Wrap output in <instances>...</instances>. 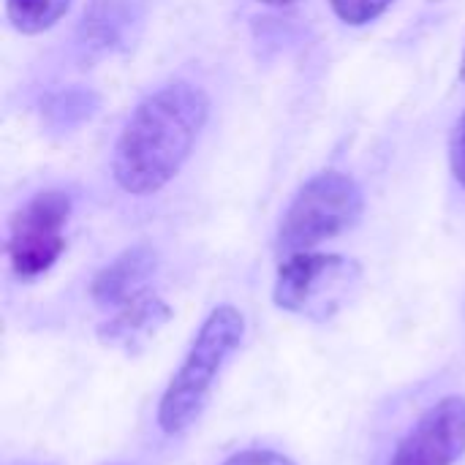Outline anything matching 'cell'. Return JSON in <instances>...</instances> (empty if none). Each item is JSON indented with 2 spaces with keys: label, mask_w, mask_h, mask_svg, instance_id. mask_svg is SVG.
Wrapping results in <instances>:
<instances>
[{
  "label": "cell",
  "mask_w": 465,
  "mask_h": 465,
  "mask_svg": "<svg viewBox=\"0 0 465 465\" xmlns=\"http://www.w3.org/2000/svg\"><path fill=\"white\" fill-rule=\"evenodd\" d=\"M207 117L210 95L191 82H172L147 95L114 144V183L131 196L163 191L191 158Z\"/></svg>",
  "instance_id": "1"
},
{
  "label": "cell",
  "mask_w": 465,
  "mask_h": 465,
  "mask_svg": "<svg viewBox=\"0 0 465 465\" xmlns=\"http://www.w3.org/2000/svg\"><path fill=\"white\" fill-rule=\"evenodd\" d=\"M242 338L245 316L234 305H218L204 319L158 403V425L166 436L185 433L202 417L226 360L240 349Z\"/></svg>",
  "instance_id": "2"
},
{
  "label": "cell",
  "mask_w": 465,
  "mask_h": 465,
  "mask_svg": "<svg viewBox=\"0 0 465 465\" xmlns=\"http://www.w3.org/2000/svg\"><path fill=\"white\" fill-rule=\"evenodd\" d=\"M365 213L362 188L343 172H322L311 177L278 226V251L292 256L316 248L360 223Z\"/></svg>",
  "instance_id": "3"
},
{
  "label": "cell",
  "mask_w": 465,
  "mask_h": 465,
  "mask_svg": "<svg viewBox=\"0 0 465 465\" xmlns=\"http://www.w3.org/2000/svg\"><path fill=\"white\" fill-rule=\"evenodd\" d=\"M362 267L338 253H292L281 262L272 286V302L311 322L335 319L357 294Z\"/></svg>",
  "instance_id": "4"
},
{
  "label": "cell",
  "mask_w": 465,
  "mask_h": 465,
  "mask_svg": "<svg viewBox=\"0 0 465 465\" xmlns=\"http://www.w3.org/2000/svg\"><path fill=\"white\" fill-rule=\"evenodd\" d=\"M71 196L65 191L35 193L11 221L8 259L22 281H33L54 267L65 251V223Z\"/></svg>",
  "instance_id": "5"
},
{
  "label": "cell",
  "mask_w": 465,
  "mask_h": 465,
  "mask_svg": "<svg viewBox=\"0 0 465 465\" xmlns=\"http://www.w3.org/2000/svg\"><path fill=\"white\" fill-rule=\"evenodd\" d=\"M153 3L155 0H90L76 30L82 63L87 65L128 52L139 41Z\"/></svg>",
  "instance_id": "6"
},
{
  "label": "cell",
  "mask_w": 465,
  "mask_h": 465,
  "mask_svg": "<svg viewBox=\"0 0 465 465\" xmlns=\"http://www.w3.org/2000/svg\"><path fill=\"white\" fill-rule=\"evenodd\" d=\"M465 455V398L430 406L403 436L390 465H455Z\"/></svg>",
  "instance_id": "7"
},
{
  "label": "cell",
  "mask_w": 465,
  "mask_h": 465,
  "mask_svg": "<svg viewBox=\"0 0 465 465\" xmlns=\"http://www.w3.org/2000/svg\"><path fill=\"white\" fill-rule=\"evenodd\" d=\"M172 308L158 294L144 292L117 308L114 316H109L98 327V341L106 349H114L125 357H136L155 341V335L172 322Z\"/></svg>",
  "instance_id": "8"
},
{
  "label": "cell",
  "mask_w": 465,
  "mask_h": 465,
  "mask_svg": "<svg viewBox=\"0 0 465 465\" xmlns=\"http://www.w3.org/2000/svg\"><path fill=\"white\" fill-rule=\"evenodd\" d=\"M158 270V253L150 245H134L109 262L90 286V297L101 308H123L147 292L150 278Z\"/></svg>",
  "instance_id": "9"
},
{
  "label": "cell",
  "mask_w": 465,
  "mask_h": 465,
  "mask_svg": "<svg viewBox=\"0 0 465 465\" xmlns=\"http://www.w3.org/2000/svg\"><path fill=\"white\" fill-rule=\"evenodd\" d=\"M98 106H101V98L93 90L68 87V90L49 95V101L44 104V120L54 131H74L82 123H87L98 112Z\"/></svg>",
  "instance_id": "10"
},
{
  "label": "cell",
  "mask_w": 465,
  "mask_h": 465,
  "mask_svg": "<svg viewBox=\"0 0 465 465\" xmlns=\"http://www.w3.org/2000/svg\"><path fill=\"white\" fill-rule=\"evenodd\" d=\"M74 0H5V16L22 35H38L54 27Z\"/></svg>",
  "instance_id": "11"
},
{
  "label": "cell",
  "mask_w": 465,
  "mask_h": 465,
  "mask_svg": "<svg viewBox=\"0 0 465 465\" xmlns=\"http://www.w3.org/2000/svg\"><path fill=\"white\" fill-rule=\"evenodd\" d=\"M395 0H330L335 16L351 27H360V25H368V22H376Z\"/></svg>",
  "instance_id": "12"
},
{
  "label": "cell",
  "mask_w": 465,
  "mask_h": 465,
  "mask_svg": "<svg viewBox=\"0 0 465 465\" xmlns=\"http://www.w3.org/2000/svg\"><path fill=\"white\" fill-rule=\"evenodd\" d=\"M221 465H297L292 458L272 452V450H248V452H237L232 455L226 463Z\"/></svg>",
  "instance_id": "13"
},
{
  "label": "cell",
  "mask_w": 465,
  "mask_h": 465,
  "mask_svg": "<svg viewBox=\"0 0 465 465\" xmlns=\"http://www.w3.org/2000/svg\"><path fill=\"white\" fill-rule=\"evenodd\" d=\"M450 166L455 180L465 188V114L460 117V123L455 125L452 142H450Z\"/></svg>",
  "instance_id": "14"
},
{
  "label": "cell",
  "mask_w": 465,
  "mask_h": 465,
  "mask_svg": "<svg viewBox=\"0 0 465 465\" xmlns=\"http://www.w3.org/2000/svg\"><path fill=\"white\" fill-rule=\"evenodd\" d=\"M259 3H264V5H289L294 0H259Z\"/></svg>",
  "instance_id": "15"
},
{
  "label": "cell",
  "mask_w": 465,
  "mask_h": 465,
  "mask_svg": "<svg viewBox=\"0 0 465 465\" xmlns=\"http://www.w3.org/2000/svg\"><path fill=\"white\" fill-rule=\"evenodd\" d=\"M460 79L465 82V52H463V63H460Z\"/></svg>",
  "instance_id": "16"
},
{
  "label": "cell",
  "mask_w": 465,
  "mask_h": 465,
  "mask_svg": "<svg viewBox=\"0 0 465 465\" xmlns=\"http://www.w3.org/2000/svg\"><path fill=\"white\" fill-rule=\"evenodd\" d=\"M16 465H41V463H16Z\"/></svg>",
  "instance_id": "17"
}]
</instances>
